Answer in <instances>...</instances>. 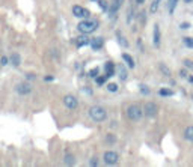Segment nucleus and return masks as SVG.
<instances>
[{
  "instance_id": "1",
  "label": "nucleus",
  "mask_w": 193,
  "mask_h": 167,
  "mask_svg": "<svg viewBox=\"0 0 193 167\" xmlns=\"http://www.w3.org/2000/svg\"><path fill=\"white\" fill-rule=\"evenodd\" d=\"M78 32L83 33V35H90L92 32H95L96 29H98V21L96 20H89V18H84L83 21L78 23L77 26Z\"/></svg>"
},
{
  "instance_id": "2",
  "label": "nucleus",
  "mask_w": 193,
  "mask_h": 167,
  "mask_svg": "<svg viewBox=\"0 0 193 167\" xmlns=\"http://www.w3.org/2000/svg\"><path fill=\"white\" fill-rule=\"evenodd\" d=\"M125 114H127V117L130 119V120H133V122H139L142 117H143V107H140L139 104H130L128 107H127V110H125Z\"/></svg>"
},
{
  "instance_id": "3",
  "label": "nucleus",
  "mask_w": 193,
  "mask_h": 167,
  "mask_svg": "<svg viewBox=\"0 0 193 167\" xmlns=\"http://www.w3.org/2000/svg\"><path fill=\"white\" fill-rule=\"evenodd\" d=\"M89 116L93 122H104L107 119V110L101 105H93L89 108Z\"/></svg>"
},
{
  "instance_id": "4",
  "label": "nucleus",
  "mask_w": 193,
  "mask_h": 167,
  "mask_svg": "<svg viewBox=\"0 0 193 167\" xmlns=\"http://www.w3.org/2000/svg\"><path fill=\"white\" fill-rule=\"evenodd\" d=\"M143 113H145L146 117H155V116L158 114V107H157V104L152 102V101L145 102V105H143Z\"/></svg>"
},
{
  "instance_id": "5",
  "label": "nucleus",
  "mask_w": 193,
  "mask_h": 167,
  "mask_svg": "<svg viewBox=\"0 0 193 167\" xmlns=\"http://www.w3.org/2000/svg\"><path fill=\"white\" fill-rule=\"evenodd\" d=\"M103 161H104V164H107V165H116L118 161H119V155H118L115 150H107V152L103 155Z\"/></svg>"
},
{
  "instance_id": "6",
  "label": "nucleus",
  "mask_w": 193,
  "mask_h": 167,
  "mask_svg": "<svg viewBox=\"0 0 193 167\" xmlns=\"http://www.w3.org/2000/svg\"><path fill=\"white\" fill-rule=\"evenodd\" d=\"M62 102H63V105H65L68 110H75V108L78 107V99H77L74 95H65V96L62 98Z\"/></svg>"
},
{
  "instance_id": "7",
  "label": "nucleus",
  "mask_w": 193,
  "mask_h": 167,
  "mask_svg": "<svg viewBox=\"0 0 193 167\" xmlns=\"http://www.w3.org/2000/svg\"><path fill=\"white\" fill-rule=\"evenodd\" d=\"M15 92H17L18 95H23V96H26V95L32 93V86H30V83H27V81L18 83V84L15 86Z\"/></svg>"
},
{
  "instance_id": "8",
  "label": "nucleus",
  "mask_w": 193,
  "mask_h": 167,
  "mask_svg": "<svg viewBox=\"0 0 193 167\" xmlns=\"http://www.w3.org/2000/svg\"><path fill=\"white\" fill-rule=\"evenodd\" d=\"M72 15L75 17V18H89V11L87 9H84L83 6H78V5H75V6H72Z\"/></svg>"
},
{
  "instance_id": "9",
  "label": "nucleus",
  "mask_w": 193,
  "mask_h": 167,
  "mask_svg": "<svg viewBox=\"0 0 193 167\" xmlns=\"http://www.w3.org/2000/svg\"><path fill=\"white\" fill-rule=\"evenodd\" d=\"M89 45H90L92 50L98 51V50H101L103 45H104V38H100V36H98V38H92L90 42H89Z\"/></svg>"
},
{
  "instance_id": "10",
  "label": "nucleus",
  "mask_w": 193,
  "mask_h": 167,
  "mask_svg": "<svg viewBox=\"0 0 193 167\" xmlns=\"http://www.w3.org/2000/svg\"><path fill=\"white\" fill-rule=\"evenodd\" d=\"M160 39H161V35H160V26L155 24L154 26V30H152V42L155 47H160Z\"/></svg>"
},
{
  "instance_id": "11",
  "label": "nucleus",
  "mask_w": 193,
  "mask_h": 167,
  "mask_svg": "<svg viewBox=\"0 0 193 167\" xmlns=\"http://www.w3.org/2000/svg\"><path fill=\"white\" fill-rule=\"evenodd\" d=\"M115 63L113 62H106V65H104V72H106V75L110 78V77H113L115 75Z\"/></svg>"
},
{
  "instance_id": "12",
  "label": "nucleus",
  "mask_w": 193,
  "mask_h": 167,
  "mask_svg": "<svg viewBox=\"0 0 193 167\" xmlns=\"http://www.w3.org/2000/svg\"><path fill=\"white\" fill-rule=\"evenodd\" d=\"M122 2H124V0H113V3H112V6H110V17H112V18L116 17L115 14H116L118 9L122 6Z\"/></svg>"
},
{
  "instance_id": "13",
  "label": "nucleus",
  "mask_w": 193,
  "mask_h": 167,
  "mask_svg": "<svg viewBox=\"0 0 193 167\" xmlns=\"http://www.w3.org/2000/svg\"><path fill=\"white\" fill-rule=\"evenodd\" d=\"M122 60H124V62L127 63V66H128V68H131V69L136 66V62H134V59H133V57H131L128 53H122Z\"/></svg>"
},
{
  "instance_id": "14",
  "label": "nucleus",
  "mask_w": 193,
  "mask_h": 167,
  "mask_svg": "<svg viewBox=\"0 0 193 167\" xmlns=\"http://www.w3.org/2000/svg\"><path fill=\"white\" fill-rule=\"evenodd\" d=\"M63 164H65V165H74V164H75V156H74L71 152H65Z\"/></svg>"
},
{
  "instance_id": "15",
  "label": "nucleus",
  "mask_w": 193,
  "mask_h": 167,
  "mask_svg": "<svg viewBox=\"0 0 193 167\" xmlns=\"http://www.w3.org/2000/svg\"><path fill=\"white\" fill-rule=\"evenodd\" d=\"M116 69H118L119 78H121L122 81H125V80H127V77H128V72H127V68H125V65H118V66H116Z\"/></svg>"
},
{
  "instance_id": "16",
  "label": "nucleus",
  "mask_w": 193,
  "mask_h": 167,
  "mask_svg": "<svg viewBox=\"0 0 193 167\" xmlns=\"http://www.w3.org/2000/svg\"><path fill=\"white\" fill-rule=\"evenodd\" d=\"M89 42H90V39H89V38H86V36L83 35V36H78V38H77V41H75V45L80 48V47L89 45Z\"/></svg>"
},
{
  "instance_id": "17",
  "label": "nucleus",
  "mask_w": 193,
  "mask_h": 167,
  "mask_svg": "<svg viewBox=\"0 0 193 167\" xmlns=\"http://www.w3.org/2000/svg\"><path fill=\"white\" fill-rule=\"evenodd\" d=\"M115 35H116V38H118L116 41H118V44H119L121 47H128V41H125V38L122 36V33H121L119 30H116Z\"/></svg>"
},
{
  "instance_id": "18",
  "label": "nucleus",
  "mask_w": 193,
  "mask_h": 167,
  "mask_svg": "<svg viewBox=\"0 0 193 167\" xmlns=\"http://www.w3.org/2000/svg\"><path fill=\"white\" fill-rule=\"evenodd\" d=\"M184 138L187 141H193V126H187L184 129Z\"/></svg>"
},
{
  "instance_id": "19",
  "label": "nucleus",
  "mask_w": 193,
  "mask_h": 167,
  "mask_svg": "<svg viewBox=\"0 0 193 167\" xmlns=\"http://www.w3.org/2000/svg\"><path fill=\"white\" fill-rule=\"evenodd\" d=\"M158 68H160V71H161V74L164 75V77H170V69H169V66L166 65V63H158Z\"/></svg>"
},
{
  "instance_id": "20",
  "label": "nucleus",
  "mask_w": 193,
  "mask_h": 167,
  "mask_svg": "<svg viewBox=\"0 0 193 167\" xmlns=\"http://www.w3.org/2000/svg\"><path fill=\"white\" fill-rule=\"evenodd\" d=\"M9 60H11V63L14 65V66H20V63H21V57L17 54V53H14V54H11V57H9Z\"/></svg>"
},
{
  "instance_id": "21",
  "label": "nucleus",
  "mask_w": 193,
  "mask_h": 167,
  "mask_svg": "<svg viewBox=\"0 0 193 167\" xmlns=\"http://www.w3.org/2000/svg\"><path fill=\"white\" fill-rule=\"evenodd\" d=\"M176 5H178V0H167V11H169V14H173Z\"/></svg>"
},
{
  "instance_id": "22",
  "label": "nucleus",
  "mask_w": 193,
  "mask_h": 167,
  "mask_svg": "<svg viewBox=\"0 0 193 167\" xmlns=\"http://www.w3.org/2000/svg\"><path fill=\"white\" fill-rule=\"evenodd\" d=\"M158 95L160 96H173V90H170V89H160L158 90Z\"/></svg>"
},
{
  "instance_id": "23",
  "label": "nucleus",
  "mask_w": 193,
  "mask_h": 167,
  "mask_svg": "<svg viewBox=\"0 0 193 167\" xmlns=\"http://www.w3.org/2000/svg\"><path fill=\"white\" fill-rule=\"evenodd\" d=\"M182 44H184L187 48H193V38H190V36L182 38Z\"/></svg>"
},
{
  "instance_id": "24",
  "label": "nucleus",
  "mask_w": 193,
  "mask_h": 167,
  "mask_svg": "<svg viewBox=\"0 0 193 167\" xmlns=\"http://www.w3.org/2000/svg\"><path fill=\"white\" fill-rule=\"evenodd\" d=\"M107 78H109V77L104 74V75H101V77H96V78H95V81H96V84H98V86H103V84H106Z\"/></svg>"
},
{
  "instance_id": "25",
  "label": "nucleus",
  "mask_w": 193,
  "mask_h": 167,
  "mask_svg": "<svg viewBox=\"0 0 193 167\" xmlns=\"http://www.w3.org/2000/svg\"><path fill=\"white\" fill-rule=\"evenodd\" d=\"M107 90L112 92V93H116V92L119 90V86H118L116 83H109V84H107Z\"/></svg>"
},
{
  "instance_id": "26",
  "label": "nucleus",
  "mask_w": 193,
  "mask_h": 167,
  "mask_svg": "<svg viewBox=\"0 0 193 167\" xmlns=\"http://www.w3.org/2000/svg\"><path fill=\"white\" fill-rule=\"evenodd\" d=\"M160 2H161V0H154V2H152V5H151V8H149V12H151V14L157 12V9H158V5H160Z\"/></svg>"
},
{
  "instance_id": "27",
  "label": "nucleus",
  "mask_w": 193,
  "mask_h": 167,
  "mask_svg": "<svg viewBox=\"0 0 193 167\" xmlns=\"http://www.w3.org/2000/svg\"><path fill=\"white\" fill-rule=\"evenodd\" d=\"M98 6H100V9H103L104 12L109 11V3L106 2V0H98Z\"/></svg>"
},
{
  "instance_id": "28",
  "label": "nucleus",
  "mask_w": 193,
  "mask_h": 167,
  "mask_svg": "<svg viewBox=\"0 0 193 167\" xmlns=\"http://www.w3.org/2000/svg\"><path fill=\"white\" fill-rule=\"evenodd\" d=\"M98 72H100V68H92V69L89 71V77L96 78V77H98Z\"/></svg>"
},
{
  "instance_id": "29",
  "label": "nucleus",
  "mask_w": 193,
  "mask_h": 167,
  "mask_svg": "<svg viewBox=\"0 0 193 167\" xmlns=\"http://www.w3.org/2000/svg\"><path fill=\"white\" fill-rule=\"evenodd\" d=\"M133 17H134V11H133V8L130 6V9H128V15H127V23H128V24L133 21Z\"/></svg>"
},
{
  "instance_id": "30",
  "label": "nucleus",
  "mask_w": 193,
  "mask_h": 167,
  "mask_svg": "<svg viewBox=\"0 0 193 167\" xmlns=\"http://www.w3.org/2000/svg\"><path fill=\"white\" fill-rule=\"evenodd\" d=\"M139 89H140V92H142L143 95H149V93H151V90L148 89V86H146V84H140V86H139Z\"/></svg>"
},
{
  "instance_id": "31",
  "label": "nucleus",
  "mask_w": 193,
  "mask_h": 167,
  "mask_svg": "<svg viewBox=\"0 0 193 167\" xmlns=\"http://www.w3.org/2000/svg\"><path fill=\"white\" fill-rule=\"evenodd\" d=\"M182 63H184V68H187V69H191V71H193V62H191V60L185 59Z\"/></svg>"
},
{
  "instance_id": "32",
  "label": "nucleus",
  "mask_w": 193,
  "mask_h": 167,
  "mask_svg": "<svg viewBox=\"0 0 193 167\" xmlns=\"http://www.w3.org/2000/svg\"><path fill=\"white\" fill-rule=\"evenodd\" d=\"M8 63H11V60H9V57H6V56H3L2 59H0V65H3V66H6Z\"/></svg>"
},
{
  "instance_id": "33",
  "label": "nucleus",
  "mask_w": 193,
  "mask_h": 167,
  "mask_svg": "<svg viewBox=\"0 0 193 167\" xmlns=\"http://www.w3.org/2000/svg\"><path fill=\"white\" fill-rule=\"evenodd\" d=\"M179 29H181V30H187V29H190V23H185V21H184V23H181V24H179Z\"/></svg>"
},
{
  "instance_id": "34",
  "label": "nucleus",
  "mask_w": 193,
  "mask_h": 167,
  "mask_svg": "<svg viewBox=\"0 0 193 167\" xmlns=\"http://www.w3.org/2000/svg\"><path fill=\"white\" fill-rule=\"evenodd\" d=\"M106 140H107V143H115V141H116V137H115L113 134H109Z\"/></svg>"
},
{
  "instance_id": "35",
  "label": "nucleus",
  "mask_w": 193,
  "mask_h": 167,
  "mask_svg": "<svg viewBox=\"0 0 193 167\" xmlns=\"http://www.w3.org/2000/svg\"><path fill=\"white\" fill-rule=\"evenodd\" d=\"M179 75H181L182 78H185V77H188V72H187V68H184V69H181V71H179Z\"/></svg>"
},
{
  "instance_id": "36",
  "label": "nucleus",
  "mask_w": 193,
  "mask_h": 167,
  "mask_svg": "<svg viewBox=\"0 0 193 167\" xmlns=\"http://www.w3.org/2000/svg\"><path fill=\"white\" fill-rule=\"evenodd\" d=\"M137 18H140V23H142V24H145V20H146V17H145V12H140Z\"/></svg>"
},
{
  "instance_id": "37",
  "label": "nucleus",
  "mask_w": 193,
  "mask_h": 167,
  "mask_svg": "<svg viewBox=\"0 0 193 167\" xmlns=\"http://www.w3.org/2000/svg\"><path fill=\"white\" fill-rule=\"evenodd\" d=\"M96 164H98V159H96V158H92L89 161V165H96Z\"/></svg>"
},
{
  "instance_id": "38",
  "label": "nucleus",
  "mask_w": 193,
  "mask_h": 167,
  "mask_svg": "<svg viewBox=\"0 0 193 167\" xmlns=\"http://www.w3.org/2000/svg\"><path fill=\"white\" fill-rule=\"evenodd\" d=\"M26 78L27 80H35V75L33 74H26Z\"/></svg>"
},
{
  "instance_id": "39",
  "label": "nucleus",
  "mask_w": 193,
  "mask_h": 167,
  "mask_svg": "<svg viewBox=\"0 0 193 167\" xmlns=\"http://www.w3.org/2000/svg\"><path fill=\"white\" fill-rule=\"evenodd\" d=\"M53 80H54V77H51V75L45 77V81H53Z\"/></svg>"
},
{
  "instance_id": "40",
  "label": "nucleus",
  "mask_w": 193,
  "mask_h": 167,
  "mask_svg": "<svg viewBox=\"0 0 193 167\" xmlns=\"http://www.w3.org/2000/svg\"><path fill=\"white\" fill-rule=\"evenodd\" d=\"M145 0H136V5H143Z\"/></svg>"
},
{
  "instance_id": "41",
  "label": "nucleus",
  "mask_w": 193,
  "mask_h": 167,
  "mask_svg": "<svg viewBox=\"0 0 193 167\" xmlns=\"http://www.w3.org/2000/svg\"><path fill=\"white\" fill-rule=\"evenodd\" d=\"M184 2H185V3H191V2H193V0H184Z\"/></svg>"
},
{
  "instance_id": "42",
  "label": "nucleus",
  "mask_w": 193,
  "mask_h": 167,
  "mask_svg": "<svg viewBox=\"0 0 193 167\" xmlns=\"http://www.w3.org/2000/svg\"><path fill=\"white\" fill-rule=\"evenodd\" d=\"M188 81H190V83H193V77H188Z\"/></svg>"
},
{
  "instance_id": "43",
  "label": "nucleus",
  "mask_w": 193,
  "mask_h": 167,
  "mask_svg": "<svg viewBox=\"0 0 193 167\" xmlns=\"http://www.w3.org/2000/svg\"><path fill=\"white\" fill-rule=\"evenodd\" d=\"M92 2H95V0H92Z\"/></svg>"
}]
</instances>
